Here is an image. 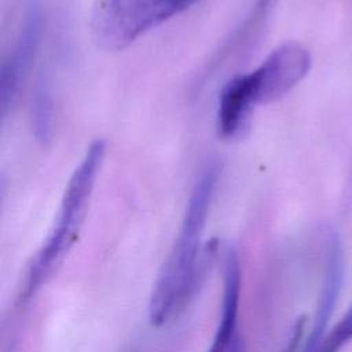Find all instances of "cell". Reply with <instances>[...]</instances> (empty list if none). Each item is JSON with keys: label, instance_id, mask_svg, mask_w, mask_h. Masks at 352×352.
Instances as JSON below:
<instances>
[{"label": "cell", "instance_id": "9", "mask_svg": "<svg viewBox=\"0 0 352 352\" xmlns=\"http://www.w3.org/2000/svg\"><path fill=\"white\" fill-rule=\"evenodd\" d=\"M30 114L34 139L41 146H47L51 142L54 132V96L45 78L40 80L34 89Z\"/></svg>", "mask_w": 352, "mask_h": 352}, {"label": "cell", "instance_id": "12", "mask_svg": "<svg viewBox=\"0 0 352 352\" xmlns=\"http://www.w3.org/2000/svg\"><path fill=\"white\" fill-rule=\"evenodd\" d=\"M226 352H246L245 341H243L241 333L235 337V340L232 341V344L228 346V349Z\"/></svg>", "mask_w": 352, "mask_h": 352}, {"label": "cell", "instance_id": "3", "mask_svg": "<svg viewBox=\"0 0 352 352\" xmlns=\"http://www.w3.org/2000/svg\"><path fill=\"white\" fill-rule=\"evenodd\" d=\"M194 3L195 0H96L91 14V34L98 47L120 51Z\"/></svg>", "mask_w": 352, "mask_h": 352}, {"label": "cell", "instance_id": "10", "mask_svg": "<svg viewBox=\"0 0 352 352\" xmlns=\"http://www.w3.org/2000/svg\"><path fill=\"white\" fill-rule=\"evenodd\" d=\"M275 1L276 0H254V4L252 7L249 15L246 16V19L241 25V28H238L235 30V36L231 38V43L227 50H231V47L239 45L248 37H250L252 33H254V30L263 23V21L271 12Z\"/></svg>", "mask_w": 352, "mask_h": 352}, {"label": "cell", "instance_id": "7", "mask_svg": "<svg viewBox=\"0 0 352 352\" xmlns=\"http://www.w3.org/2000/svg\"><path fill=\"white\" fill-rule=\"evenodd\" d=\"M257 102L248 73L230 78L221 88L217 102V131L224 139L241 138L249 128Z\"/></svg>", "mask_w": 352, "mask_h": 352}, {"label": "cell", "instance_id": "2", "mask_svg": "<svg viewBox=\"0 0 352 352\" xmlns=\"http://www.w3.org/2000/svg\"><path fill=\"white\" fill-rule=\"evenodd\" d=\"M104 153V140H94L73 170L62 195L55 224L28 267L19 294L21 302H28L54 276L78 239Z\"/></svg>", "mask_w": 352, "mask_h": 352}, {"label": "cell", "instance_id": "4", "mask_svg": "<svg viewBox=\"0 0 352 352\" xmlns=\"http://www.w3.org/2000/svg\"><path fill=\"white\" fill-rule=\"evenodd\" d=\"M311 67L309 51L289 41L276 47L254 70L248 73L257 104L270 103L286 95Z\"/></svg>", "mask_w": 352, "mask_h": 352}, {"label": "cell", "instance_id": "6", "mask_svg": "<svg viewBox=\"0 0 352 352\" xmlns=\"http://www.w3.org/2000/svg\"><path fill=\"white\" fill-rule=\"evenodd\" d=\"M344 252L341 241L336 232H330L326 239V264L323 272L322 289L318 300L316 314L308 337L298 352H319L326 337L327 323L341 292L344 280Z\"/></svg>", "mask_w": 352, "mask_h": 352}, {"label": "cell", "instance_id": "13", "mask_svg": "<svg viewBox=\"0 0 352 352\" xmlns=\"http://www.w3.org/2000/svg\"><path fill=\"white\" fill-rule=\"evenodd\" d=\"M195 1H198V0H195Z\"/></svg>", "mask_w": 352, "mask_h": 352}, {"label": "cell", "instance_id": "1", "mask_svg": "<svg viewBox=\"0 0 352 352\" xmlns=\"http://www.w3.org/2000/svg\"><path fill=\"white\" fill-rule=\"evenodd\" d=\"M219 175V164H208L188 197L179 232L150 294L148 320L155 327L177 318L197 287L201 241Z\"/></svg>", "mask_w": 352, "mask_h": 352}, {"label": "cell", "instance_id": "5", "mask_svg": "<svg viewBox=\"0 0 352 352\" xmlns=\"http://www.w3.org/2000/svg\"><path fill=\"white\" fill-rule=\"evenodd\" d=\"M43 30V8L40 0H28L15 41L0 69L1 114L15 103L23 81L36 56Z\"/></svg>", "mask_w": 352, "mask_h": 352}, {"label": "cell", "instance_id": "11", "mask_svg": "<svg viewBox=\"0 0 352 352\" xmlns=\"http://www.w3.org/2000/svg\"><path fill=\"white\" fill-rule=\"evenodd\" d=\"M349 341H352V304L333 330L326 334L319 352H340Z\"/></svg>", "mask_w": 352, "mask_h": 352}, {"label": "cell", "instance_id": "8", "mask_svg": "<svg viewBox=\"0 0 352 352\" xmlns=\"http://www.w3.org/2000/svg\"><path fill=\"white\" fill-rule=\"evenodd\" d=\"M241 294V264L232 246L223 250V300L221 315L206 352H226L238 331V309Z\"/></svg>", "mask_w": 352, "mask_h": 352}]
</instances>
